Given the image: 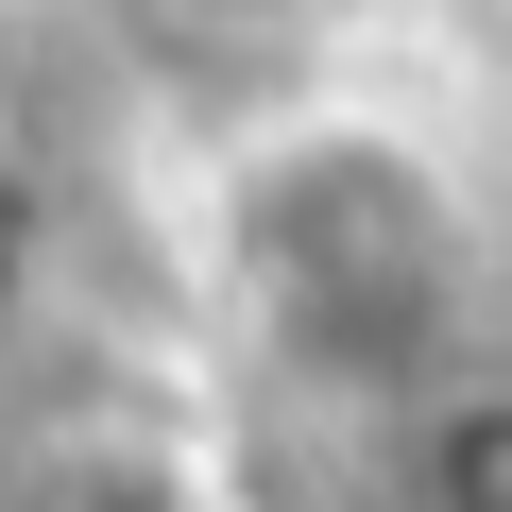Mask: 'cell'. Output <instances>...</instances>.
Listing matches in <instances>:
<instances>
[{
    "mask_svg": "<svg viewBox=\"0 0 512 512\" xmlns=\"http://www.w3.org/2000/svg\"><path fill=\"white\" fill-rule=\"evenodd\" d=\"M154 18H274V0H154Z\"/></svg>",
    "mask_w": 512,
    "mask_h": 512,
    "instance_id": "4",
    "label": "cell"
},
{
    "mask_svg": "<svg viewBox=\"0 0 512 512\" xmlns=\"http://www.w3.org/2000/svg\"><path fill=\"white\" fill-rule=\"evenodd\" d=\"M410 512H512V376L495 393H444L427 427H410V478H393Z\"/></svg>",
    "mask_w": 512,
    "mask_h": 512,
    "instance_id": "3",
    "label": "cell"
},
{
    "mask_svg": "<svg viewBox=\"0 0 512 512\" xmlns=\"http://www.w3.org/2000/svg\"><path fill=\"white\" fill-rule=\"evenodd\" d=\"M239 274H256V308H274L291 359H325V376H410V359L444 342V291H461V205L427 188V154L325 120V137H291V154H256V188H239Z\"/></svg>",
    "mask_w": 512,
    "mask_h": 512,
    "instance_id": "1",
    "label": "cell"
},
{
    "mask_svg": "<svg viewBox=\"0 0 512 512\" xmlns=\"http://www.w3.org/2000/svg\"><path fill=\"white\" fill-rule=\"evenodd\" d=\"M0 512H205V495H188V461H171V444L69 427V444H35L18 478H0Z\"/></svg>",
    "mask_w": 512,
    "mask_h": 512,
    "instance_id": "2",
    "label": "cell"
}]
</instances>
